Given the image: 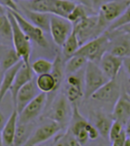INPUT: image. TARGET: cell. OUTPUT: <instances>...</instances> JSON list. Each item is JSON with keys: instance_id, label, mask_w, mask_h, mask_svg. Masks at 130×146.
Segmentation results:
<instances>
[{"instance_id": "obj_49", "label": "cell", "mask_w": 130, "mask_h": 146, "mask_svg": "<svg viewBox=\"0 0 130 146\" xmlns=\"http://www.w3.org/2000/svg\"><path fill=\"white\" fill-rule=\"evenodd\" d=\"M129 136H130V134H129Z\"/></svg>"}, {"instance_id": "obj_9", "label": "cell", "mask_w": 130, "mask_h": 146, "mask_svg": "<svg viewBox=\"0 0 130 146\" xmlns=\"http://www.w3.org/2000/svg\"><path fill=\"white\" fill-rule=\"evenodd\" d=\"M73 31V24L67 18L51 15L49 32L55 44L61 46Z\"/></svg>"}, {"instance_id": "obj_7", "label": "cell", "mask_w": 130, "mask_h": 146, "mask_svg": "<svg viewBox=\"0 0 130 146\" xmlns=\"http://www.w3.org/2000/svg\"><path fill=\"white\" fill-rule=\"evenodd\" d=\"M47 102V94L45 93L38 94L36 97L24 107L18 113V123L28 124L36 120L42 113Z\"/></svg>"}, {"instance_id": "obj_2", "label": "cell", "mask_w": 130, "mask_h": 146, "mask_svg": "<svg viewBox=\"0 0 130 146\" xmlns=\"http://www.w3.org/2000/svg\"><path fill=\"white\" fill-rule=\"evenodd\" d=\"M109 42L110 39L107 32L102 33L98 36L81 44L76 54L82 55L87 61L98 63L104 54L107 52Z\"/></svg>"}, {"instance_id": "obj_18", "label": "cell", "mask_w": 130, "mask_h": 146, "mask_svg": "<svg viewBox=\"0 0 130 146\" xmlns=\"http://www.w3.org/2000/svg\"><path fill=\"white\" fill-rule=\"evenodd\" d=\"M24 15L26 18L30 21L35 26L41 28L43 31H49V23H50V16L51 15L47 13H41L33 11V10L27 9L24 7Z\"/></svg>"}, {"instance_id": "obj_39", "label": "cell", "mask_w": 130, "mask_h": 146, "mask_svg": "<svg viewBox=\"0 0 130 146\" xmlns=\"http://www.w3.org/2000/svg\"><path fill=\"white\" fill-rule=\"evenodd\" d=\"M117 30V31H120V32L123 33V34H125L126 36H130V23H127L126 25H124V26L120 27ZM115 31H116V30H115Z\"/></svg>"}, {"instance_id": "obj_37", "label": "cell", "mask_w": 130, "mask_h": 146, "mask_svg": "<svg viewBox=\"0 0 130 146\" xmlns=\"http://www.w3.org/2000/svg\"><path fill=\"white\" fill-rule=\"evenodd\" d=\"M0 4H1L3 7H6L7 9L19 12L18 6L17 5V3L14 1V0H0Z\"/></svg>"}, {"instance_id": "obj_40", "label": "cell", "mask_w": 130, "mask_h": 146, "mask_svg": "<svg viewBox=\"0 0 130 146\" xmlns=\"http://www.w3.org/2000/svg\"><path fill=\"white\" fill-rule=\"evenodd\" d=\"M108 1H111V0H91L94 8H99L103 4L107 3Z\"/></svg>"}, {"instance_id": "obj_22", "label": "cell", "mask_w": 130, "mask_h": 146, "mask_svg": "<svg viewBox=\"0 0 130 146\" xmlns=\"http://www.w3.org/2000/svg\"><path fill=\"white\" fill-rule=\"evenodd\" d=\"M87 60L82 55L75 54L72 56L67 58V63L65 64V74L69 75L77 73L83 66L86 65Z\"/></svg>"}, {"instance_id": "obj_19", "label": "cell", "mask_w": 130, "mask_h": 146, "mask_svg": "<svg viewBox=\"0 0 130 146\" xmlns=\"http://www.w3.org/2000/svg\"><path fill=\"white\" fill-rule=\"evenodd\" d=\"M36 84L41 93L47 94L57 92L56 82L50 73L37 75V78L36 79Z\"/></svg>"}, {"instance_id": "obj_27", "label": "cell", "mask_w": 130, "mask_h": 146, "mask_svg": "<svg viewBox=\"0 0 130 146\" xmlns=\"http://www.w3.org/2000/svg\"><path fill=\"white\" fill-rule=\"evenodd\" d=\"M32 71L35 74H48L51 73L52 68H53V62L49 61V60L40 58L36 60L31 65Z\"/></svg>"}, {"instance_id": "obj_35", "label": "cell", "mask_w": 130, "mask_h": 146, "mask_svg": "<svg viewBox=\"0 0 130 146\" xmlns=\"http://www.w3.org/2000/svg\"><path fill=\"white\" fill-rule=\"evenodd\" d=\"M127 136V133L124 128L121 131V133H120L111 142L112 145L113 146H124V143H125V140H126Z\"/></svg>"}, {"instance_id": "obj_12", "label": "cell", "mask_w": 130, "mask_h": 146, "mask_svg": "<svg viewBox=\"0 0 130 146\" xmlns=\"http://www.w3.org/2000/svg\"><path fill=\"white\" fill-rule=\"evenodd\" d=\"M41 92L38 90L36 81L32 79L31 81L27 82L19 89V91L17 94L16 101L14 103V108L19 113L30 101L33 100Z\"/></svg>"}, {"instance_id": "obj_15", "label": "cell", "mask_w": 130, "mask_h": 146, "mask_svg": "<svg viewBox=\"0 0 130 146\" xmlns=\"http://www.w3.org/2000/svg\"><path fill=\"white\" fill-rule=\"evenodd\" d=\"M112 119L121 123L124 126L130 119V99L127 95H120L115 103Z\"/></svg>"}, {"instance_id": "obj_44", "label": "cell", "mask_w": 130, "mask_h": 146, "mask_svg": "<svg viewBox=\"0 0 130 146\" xmlns=\"http://www.w3.org/2000/svg\"><path fill=\"white\" fill-rule=\"evenodd\" d=\"M124 145H125V146H130V136H129L128 134H127V136L126 140H125Z\"/></svg>"}, {"instance_id": "obj_34", "label": "cell", "mask_w": 130, "mask_h": 146, "mask_svg": "<svg viewBox=\"0 0 130 146\" xmlns=\"http://www.w3.org/2000/svg\"><path fill=\"white\" fill-rule=\"evenodd\" d=\"M124 129V125L117 122V121L113 120V123L111 124V127L109 129V133H108V140L110 141V143L116 138L117 135L121 133V131Z\"/></svg>"}, {"instance_id": "obj_45", "label": "cell", "mask_w": 130, "mask_h": 146, "mask_svg": "<svg viewBox=\"0 0 130 146\" xmlns=\"http://www.w3.org/2000/svg\"><path fill=\"white\" fill-rule=\"evenodd\" d=\"M3 74H4V71L1 67V65H0V84H1V82H2V78H3Z\"/></svg>"}, {"instance_id": "obj_6", "label": "cell", "mask_w": 130, "mask_h": 146, "mask_svg": "<svg viewBox=\"0 0 130 146\" xmlns=\"http://www.w3.org/2000/svg\"><path fill=\"white\" fill-rule=\"evenodd\" d=\"M80 46L89 40L98 36L103 33V30L98 25V16H87L83 20L73 26Z\"/></svg>"}, {"instance_id": "obj_29", "label": "cell", "mask_w": 130, "mask_h": 146, "mask_svg": "<svg viewBox=\"0 0 130 146\" xmlns=\"http://www.w3.org/2000/svg\"><path fill=\"white\" fill-rule=\"evenodd\" d=\"M30 136L28 133L27 124L25 123H17L16 134H15L14 138V144L15 145H25L27 140Z\"/></svg>"}, {"instance_id": "obj_4", "label": "cell", "mask_w": 130, "mask_h": 146, "mask_svg": "<svg viewBox=\"0 0 130 146\" xmlns=\"http://www.w3.org/2000/svg\"><path fill=\"white\" fill-rule=\"evenodd\" d=\"M130 5V0H111L98 8V25L104 30L107 26L117 20Z\"/></svg>"}, {"instance_id": "obj_17", "label": "cell", "mask_w": 130, "mask_h": 146, "mask_svg": "<svg viewBox=\"0 0 130 146\" xmlns=\"http://www.w3.org/2000/svg\"><path fill=\"white\" fill-rule=\"evenodd\" d=\"M23 64L24 62L21 60V61L18 62L17 64L13 65L12 67H10L4 71L2 82H1V84H0V102H2V100L6 96V94L9 92V90L11 88L13 82L15 80V77H16V74Z\"/></svg>"}, {"instance_id": "obj_16", "label": "cell", "mask_w": 130, "mask_h": 146, "mask_svg": "<svg viewBox=\"0 0 130 146\" xmlns=\"http://www.w3.org/2000/svg\"><path fill=\"white\" fill-rule=\"evenodd\" d=\"M18 123V113L16 109H14L11 115L7 121H6L4 126L2 127V144L4 145H13L14 138L16 134V130Z\"/></svg>"}, {"instance_id": "obj_13", "label": "cell", "mask_w": 130, "mask_h": 146, "mask_svg": "<svg viewBox=\"0 0 130 146\" xmlns=\"http://www.w3.org/2000/svg\"><path fill=\"white\" fill-rule=\"evenodd\" d=\"M99 67L109 79L117 77L123 65V58L106 52L98 62Z\"/></svg>"}, {"instance_id": "obj_23", "label": "cell", "mask_w": 130, "mask_h": 146, "mask_svg": "<svg viewBox=\"0 0 130 146\" xmlns=\"http://www.w3.org/2000/svg\"><path fill=\"white\" fill-rule=\"evenodd\" d=\"M107 52L119 57H125L130 55V40L129 39H121L119 41L111 44L109 42Z\"/></svg>"}, {"instance_id": "obj_8", "label": "cell", "mask_w": 130, "mask_h": 146, "mask_svg": "<svg viewBox=\"0 0 130 146\" xmlns=\"http://www.w3.org/2000/svg\"><path fill=\"white\" fill-rule=\"evenodd\" d=\"M7 10L13 15V17L16 19L19 27L21 28L22 31L27 35L31 41L37 43L39 46H42V47L47 46V40L46 36H45L44 31L41 28H39L38 27L35 26L34 24L28 21L20 12L13 11V10H9V9Z\"/></svg>"}, {"instance_id": "obj_26", "label": "cell", "mask_w": 130, "mask_h": 146, "mask_svg": "<svg viewBox=\"0 0 130 146\" xmlns=\"http://www.w3.org/2000/svg\"><path fill=\"white\" fill-rule=\"evenodd\" d=\"M54 0H30L26 5V8L33 11L52 14Z\"/></svg>"}, {"instance_id": "obj_10", "label": "cell", "mask_w": 130, "mask_h": 146, "mask_svg": "<svg viewBox=\"0 0 130 146\" xmlns=\"http://www.w3.org/2000/svg\"><path fill=\"white\" fill-rule=\"evenodd\" d=\"M117 77L109 79L95 92L90 98L103 103H116L120 96V84L117 82Z\"/></svg>"}, {"instance_id": "obj_1", "label": "cell", "mask_w": 130, "mask_h": 146, "mask_svg": "<svg viewBox=\"0 0 130 146\" xmlns=\"http://www.w3.org/2000/svg\"><path fill=\"white\" fill-rule=\"evenodd\" d=\"M7 13L10 24H11V40L13 42L14 49L18 54L24 64L27 65H30V57H31L32 54L31 40L28 38V36L19 27L16 19L13 17V15L8 10L7 11Z\"/></svg>"}, {"instance_id": "obj_5", "label": "cell", "mask_w": 130, "mask_h": 146, "mask_svg": "<svg viewBox=\"0 0 130 146\" xmlns=\"http://www.w3.org/2000/svg\"><path fill=\"white\" fill-rule=\"evenodd\" d=\"M72 111L70 107L69 101L64 94H58L57 96L53 100L51 104V107L48 110L47 113V118L56 122L59 126L65 127L67 123L71 119Z\"/></svg>"}, {"instance_id": "obj_43", "label": "cell", "mask_w": 130, "mask_h": 146, "mask_svg": "<svg viewBox=\"0 0 130 146\" xmlns=\"http://www.w3.org/2000/svg\"><path fill=\"white\" fill-rule=\"evenodd\" d=\"M7 8L3 7L1 4H0V15H4V14H7Z\"/></svg>"}, {"instance_id": "obj_42", "label": "cell", "mask_w": 130, "mask_h": 146, "mask_svg": "<svg viewBox=\"0 0 130 146\" xmlns=\"http://www.w3.org/2000/svg\"><path fill=\"white\" fill-rule=\"evenodd\" d=\"M124 128H125V130H126V132H127V133L129 135L130 134V119L127 121V123L125 124V126H124Z\"/></svg>"}, {"instance_id": "obj_21", "label": "cell", "mask_w": 130, "mask_h": 146, "mask_svg": "<svg viewBox=\"0 0 130 146\" xmlns=\"http://www.w3.org/2000/svg\"><path fill=\"white\" fill-rule=\"evenodd\" d=\"M50 74H52L55 82H56V88L57 91L65 76V62L63 57L59 54H57L56 57H55V60L53 62V68Z\"/></svg>"}, {"instance_id": "obj_31", "label": "cell", "mask_w": 130, "mask_h": 146, "mask_svg": "<svg viewBox=\"0 0 130 146\" xmlns=\"http://www.w3.org/2000/svg\"><path fill=\"white\" fill-rule=\"evenodd\" d=\"M67 98L70 103H75L77 101L84 96V89L80 85H72L67 84L66 88V94Z\"/></svg>"}, {"instance_id": "obj_46", "label": "cell", "mask_w": 130, "mask_h": 146, "mask_svg": "<svg viewBox=\"0 0 130 146\" xmlns=\"http://www.w3.org/2000/svg\"><path fill=\"white\" fill-rule=\"evenodd\" d=\"M0 145H2V133H1V129H0Z\"/></svg>"}, {"instance_id": "obj_32", "label": "cell", "mask_w": 130, "mask_h": 146, "mask_svg": "<svg viewBox=\"0 0 130 146\" xmlns=\"http://www.w3.org/2000/svg\"><path fill=\"white\" fill-rule=\"evenodd\" d=\"M127 23H130V5L127 7V8L125 10V12L121 16L107 27V32H114L115 30H117L120 27H122Z\"/></svg>"}, {"instance_id": "obj_24", "label": "cell", "mask_w": 130, "mask_h": 146, "mask_svg": "<svg viewBox=\"0 0 130 146\" xmlns=\"http://www.w3.org/2000/svg\"><path fill=\"white\" fill-rule=\"evenodd\" d=\"M61 46H62L63 56L65 58L67 59L76 54V52L77 51V49L80 46V44L78 42L77 36L74 30L72 31V33L69 35V36L67 38V40L64 42V44Z\"/></svg>"}, {"instance_id": "obj_11", "label": "cell", "mask_w": 130, "mask_h": 146, "mask_svg": "<svg viewBox=\"0 0 130 146\" xmlns=\"http://www.w3.org/2000/svg\"><path fill=\"white\" fill-rule=\"evenodd\" d=\"M60 130L61 127L59 126V124L50 120L49 123L42 124L35 131L34 133L28 137L25 145H37L43 143L53 138Z\"/></svg>"}, {"instance_id": "obj_48", "label": "cell", "mask_w": 130, "mask_h": 146, "mask_svg": "<svg viewBox=\"0 0 130 146\" xmlns=\"http://www.w3.org/2000/svg\"><path fill=\"white\" fill-rule=\"evenodd\" d=\"M27 1H30V0H27Z\"/></svg>"}, {"instance_id": "obj_25", "label": "cell", "mask_w": 130, "mask_h": 146, "mask_svg": "<svg viewBox=\"0 0 130 146\" xmlns=\"http://www.w3.org/2000/svg\"><path fill=\"white\" fill-rule=\"evenodd\" d=\"M113 123V119L104 113H97L96 116V128L102 137L108 139L109 129Z\"/></svg>"}, {"instance_id": "obj_33", "label": "cell", "mask_w": 130, "mask_h": 146, "mask_svg": "<svg viewBox=\"0 0 130 146\" xmlns=\"http://www.w3.org/2000/svg\"><path fill=\"white\" fill-rule=\"evenodd\" d=\"M0 36L6 39H11V24L7 13L0 15Z\"/></svg>"}, {"instance_id": "obj_36", "label": "cell", "mask_w": 130, "mask_h": 146, "mask_svg": "<svg viewBox=\"0 0 130 146\" xmlns=\"http://www.w3.org/2000/svg\"><path fill=\"white\" fill-rule=\"evenodd\" d=\"M86 130H87V132L89 140H97V139L98 135H99V133H98L97 129L95 126H93L91 123H87L86 124Z\"/></svg>"}, {"instance_id": "obj_41", "label": "cell", "mask_w": 130, "mask_h": 146, "mask_svg": "<svg viewBox=\"0 0 130 146\" xmlns=\"http://www.w3.org/2000/svg\"><path fill=\"white\" fill-rule=\"evenodd\" d=\"M5 123H6V119H5V115L4 113L0 111V129H2V127L4 126Z\"/></svg>"}, {"instance_id": "obj_14", "label": "cell", "mask_w": 130, "mask_h": 146, "mask_svg": "<svg viewBox=\"0 0 130 146\" xmlns=\"http://www.w3.org/2000/svg\"><path fill=\"white\" fill-rule=\"evenodd\" d=\"M33 78H34V73L32 71L31 67H30V65H27L23 64L21 65V67H20L17 71L12 86L9 90V92L11 93L13 104L15 103V101H16L17 94L19 91V89L21 88L24 84H26L27 82L31 81Z\"/></svg>"}, {"instance_id": "obj_47", "label": "cell", "mask_w": 130, "mask_h": 146, "mask_svg": "<svg viewBox=\"0 0 130 146\" xmlns=\"http://www.w3.org/2000/svg\"><path fill=\"white\" fill-rule=\"evenodd\" d=\"M2 44V41H1V39H0V46Z\"/></svg>"}, {"instance_id": "obj_28", "label": "cell", "mask_w": 130, "mask_h": 146, "mask_svg": "<svg viewBox=\"0 0 130 146\" xmlns=\"http://www.w3.org/2000/svg\"><path fill=\"white\" fill-rule=\"evenodd\" d=\"M20 61H21V58H20L18 54L16 52V50L10 49L4 54L1 62H0V65H1L3 71H5V70L12 67L13 65L17 64Z\"/></svg>"}, {"instance_id": "obj_38", "label": "cell", "mask_w": 130, "mask_h": 146, "mask_svg": "<svg viewBox=\"0 0 130 146\" xmlns=\"http://www.w3.org/2000/svg\"><path fill=\"white\" fill-rule=\"evenodd\" d=\"M122 66L125 67L127 74L129 75V77H130V55H127V56L123 57V65H122Z\"/></svg>"}, {"instance_id": "obj_30", "label": "cell", "mask_w": 130, "mask_h": 146, "mask_svg": "<svg viewBox=\"0 0 130 146\" xmlns=\"http://www.w3.org/2000/svg\"><path fill=\"white\" fill-rule=\"evenodd\" d=\"M87 17V11L85 7L81 4H76V6H75L73 10L68 15L67 19L74 26L75 24L78 23L79 21H81V20H83Z\"/></svg>"}, {"instance_id": "obj_20", "label": "cell", "mask_w": 130, "mask_h": 146, "mask_svg": "<svg viewBox=\"0 0 130 146\" xmlns=\"http://www.w3.org/2000/svg\"><path fill=\"white\" fill-rule=\"evenodd\" d=\"M76 6V3L72 0H54L52 14L64 18H67L68 15Z\"/></svg>"}, {"instance_id": "obj_3", "label": "cell", "mask_w": 130, "mask_h": 146, "mask_svg": "<svg viewBox=\"0 0 130 146\" xmlns=\"http://www.w3.org/2000/svg\"><path fill=\"white\" fill-rule=\"evenodd\" d=\"M108 80L109 78L103 73L97 63L87 61L84 76V96L90 98L91 95Z\"/></svg>"}]
</instances>
